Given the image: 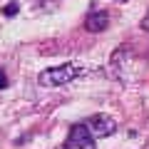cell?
Returning <instances> with one entry per match:
<instances>
[{
  "instance_id": "6da1fadb",
  "label": "cell",
  "mask_w": 149,
  "mask_h": 149,
  "mask_svg": "<svg viewBox=\"0 0 149 149\" xmlns=\"http://www.w3.org/2000/svg\"><path fill=\"white\" fill-rule=\"evenodd\" d=\"M82 72H85L82 65H77V62H65V65H57V67L42 70L40 77H37V82H40L42 87H62V85H67V82L77 80Z\"/></svg>"
},
{
  "instance_id": "7a4b0ae2",
  "label": "cell",
  "mask_w": 149,
  "mask_h": 149,
  "mask_svg": "<svg viewBox=\"0 0 149 149\" xmlns=\"http://www.w3.org/2000/svg\"><path fill=\"white\" fill-rule=\"evenodd\" d=\"M62 149H97V147H95V137L90 134V129H87L85 122L74 124V127L70 129L67 142H65Z\"/></svg>"
},
{
  "instance_id": "3957f363",
  "label": "cell",
  "mask_w": 149,
  "mask_h": 149,
  "mask_svg": "<svg viewBox=\"0 0 149 149\" xmlns=\"http://www.w3.org/2000/svg\"><path fill=\"white\" fill-rule=\"evenodd\" d=\"M87 129L95 139H102V137H112V134L117 132V122L109 117V114H95V117L87 119Z\"/></svg>"
},
{
  "instance_id": "277c9868",
  "label": "cell",
  "mask_w": 149,
  "mask_h": 149,
  "mask_svg": "<svg viewBox=\"0 0 149 149\" xmlns=\"http://www.w3.org/2000/svg\"><path fill=\"white\" fill-rule=\"evenodd\" d=\"M107 27H109V15L107 13H90L85 20V30L87 32H104Z\"/></svg>"
},
{
  "instance_id": "5b68a950",
  "label": "cell",
  "mask_w": 149,
  "mask_h": 149,
  "mask_svg": "<svg viewBox=\"0 0 149 149\" xmlns=\"http://www.w3.org/2000/svg\"><path fill=\"white\" fill-rule=\"evenodd\" d=\"M17 13H20V5H17L15 0H13V3H8V5L3 8V15H5V17H15Z\"/></svg>"
},
{
  "instance_id": "8992f818",
  "label": "cell",
  "mask_w": 149,
  "mask_h": 149,
  "mask_svg": "<svg viewBox=\"0 0 149 149\" xmlns=\"http://www.w3.org/2000/svg\"><path fill=\"white\" fill-rule=\"evenodd\" d=\"M5 87H8V77H5V72L0 70V90H5Z\"/></svg>"
},
{
  "instance_id": "52a82bcc",
  "label": "cell",
  "mask_w": 149,
  "mask_h": 149,
  "mask_svg": "<svg viewBox=\"0 0 149 149\" xmlns=\"http://www.w3.org/2000/svg\"><path fill=\"white\" fill-rule=\"evenodd\" d=\"M142 30H147V32H149V10H147V15L142 17Z\"/></svg>"
}]
</instances>
